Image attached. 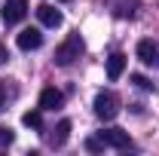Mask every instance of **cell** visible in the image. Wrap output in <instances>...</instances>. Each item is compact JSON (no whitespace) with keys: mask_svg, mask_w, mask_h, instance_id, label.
Listing matches in <instances>:
<instances>
[{"mask_svg":"<svg viewBox=\"0 0 159 156\" xmlns=\"http://www.w3.org/2000/svg\"><path fill=\"white\" fill-rule=\"evenodd\" d=\"M12 141H16V132L9 126H0V144H12Z\"/></svg>","mask_w":159,"mask_h":156,"instance_id":"14","label":"cell"},{"mask_svg":"<svg viewBox=\"0 0 159 156\" xmlns=\"http://www.w3.org/2000/svg\"><path fill=\"white\" fill-rule=\"evenodd\" d=\"M138 58L144 64H159V46L153 40H141L138 43Z\"/></svg>","mask_w":159,"mask_h":156,"instance_id":"8","label":"cell"},{"mask_svg":"<svg viewBox=\"0 0 159 156\" xmlns=\"http://www.w3.org/2000/svg\"><path fill=\"white\" fill-rule=\"evenodd\" d=\"M98 138L104 141V147H116V150L132 147V138H129V132H122V129H104V132H98Z\"/></svg>","mask_w":159,"mask_h":156,"instance_id":"3","label":"cell"},{"mask_svg":"<svg viewBox=\"0 0 159 156\" xmlns=\"http://www.w3.org/2000/svg\"><path fill=\"white\" fill-rule=\"evenodd\" d=\"M92 107H95V117L98 119H113L119 113V98L113 92H98Z\"/></svg>","mask_w":159,"mask_h":156,"instance_id":"2","label":"cell"},{"mask_svg":"<svg viewBox=\"0 0 159 156\" xmlns=\"http://www.w3.org/2000/svg\"><path fill=\"white\" fill-rule=\"evenodd\" d=\"M61 104H64V95H61L55 86H46L40 92V110H58Z\"/></svg>","mask_w":159,"mask_h":156,"instance_id":"7","label":"cell"},{"mask_svg":"<svg viewBox=\"0 0 159 156\" xmlns=\"http://www.w3.org/2000/svg\"><path fill=\"white\" fill-rule=\"evenodd\" d=\"M83 49H86L83 37H80V34H70V37H67V40L58 46V49H55V64H58V67H67V64H74V61L83 55Z\"/></svg>","mask_w":159,"mask_h":156,"instance_id":"1","label":"cell"},{"mask_svg":"<svg viewBox=\"0 0 159 156\" xmlns=\"http://www.w3.org/2000/svg\"><path fill=\"white\" fill-rule=\"evenodd\" d=\"M9 58V52H6V46H3V43H0V64H3V61Z\"/></svg>","mask_w":159,"mask_h":156,"instance_id":"15","label":"cell"},{"mask_svg":"<svg viewBox=\"0 0 159 156\" xmlns=\"http://www.w3.org/2000/svg\"><path fill=\"white\" fill-rule=\"evenodd\" d=\"M132 83H135L138 89H144V92H153V83L144 77V74H132Z\"/></svg>","mask_w":159,"mask_h":156,"instance_id":"12","label":"cell"},{"mask_svg":"<svg viewBox=\"0 0 159 156\" xmlns=\"http://www.w3.org/2000/svg\"><path fill=\"white\" fill-rule=\"evenodd\" d=\"M61 3H70V0H61Z\"/></svg>","mask_w":159,"mask_h":156,"instance_id":"17","label":"cell"},{"mask_svg":"<svg viewBox=\"0 0 159 156\" xmlns=\"http://www.w3.org/2000/svg\"><path fill=\"white\" fill-rule=\"evenodd\" d=\"M122 71H125V55H122V52H113V55L107 58V80L116 83V80L122 77Z\"/></svg>","mask_w":159,"mask_h":156,"instance_id":"9","label":"cell"},{"mask_svg":"<svg viewBox=\"0 0 159 156\" xmlns=\"http://www.w3.org/2000/svg\"><path fill=\"white\" fill-rule=\"evenodd\" d=\"M21 122H25L28 129H43V117H40V110H28V113L21 117Z\"/></svg>","mask_w":159,"mask_h":156,"instance_id":"11","label":"cell"},{"mask_svg":"<svg viewBox=\"0 0 159 156\" xmlns=\"http://www.w3.org/2000/svg\"><path fill=\"white\" fill-rule=\"evenodd\" d=\"M0 110H3V89H0Z\"/></svg>","mask_w":159,"mask_h":156,"instance_id":"16","label":"cell"},{"mask_svg":"<svg viewBox=\"0 0 159 156\" xmlns=\"http://www.w3.org/2000/svg\"><path fill=\"white\" fill-rule=\"evenodd\" d=\"M21 52H31V49H40L43 46V34H40V28H25L19 31V37H16Z\"/></svg>","mask_w":159,"mask_h":156,"instance_id":"5","label":"cell"},{"mask_svg":"<svg viewBox=\"0 0 159 156\" xmlns=\"http://www.w3.org/2000/svg\"><path fill=\"white\" fill-rule=\"evenodd\" d=\"M86 150H89V153H101V150H104V141H101V138H89V141H86Z\"/></svg>","mask_w":159,"mask_h":156,"instance_id":"13","label":"cell"},{"mask_svg":"<svg viewBox=\"0 0 159 156\" xmlns=\"http://www.w3.org/2000/svg\"><path fill=\"white\" fill-rule=\"evenodd\" d=\"M37 19L43 28H58L61 21H64V16H61V9H55L52 3H40L37 6Z\"/></svg>","mask_w":159,"mask_h":156,"instance_id":"6","label":"cell"},{"mask_svg":"<svg viewBox=\"0 0 159 156\" xmlns=\"http://www.w3.org/2000/svg\"><path fill=\"white\" fill-rule=\"evenodd\" d=\"M28 16V0H6L3 3V21L6 25H19Z\"/></svg>","mask_w":159,"mask_h":156,"instance_id":"4","label":"cell"},{"mask_svg":"<svg viewBox=\"0 0 159 156\" xmlns=\"http://www.w3.org/2000/svg\"><path fill=\"white\" fill-rule=\"evenodd\" d=\"M67 138H70V119H61L58 126H55V132L49 135V144H52V147H61Z\"/></svg>","mask_w":159,"mask_h":156,"instance_id":"10","label":"cell"}]
</instances>
